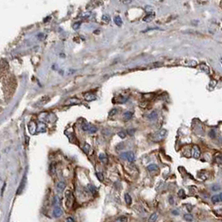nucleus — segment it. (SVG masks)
I'll use <instances>...</instances> for the list:
<instances>
[{
	"mask_svg": "<svg viewBox=\"0 0 222 222\" xmlns=\"http://www.w3.org/2000/svg\"><path fill=\"white\" fill-rule=\"evenodd\" d=\"M88 188H89V190H90V192H91L92 194H95V193H96V189H95V187L93 186V185H88Z\"/></svg>",
	"mask_w": 222,
	"mask_h": 222,
	"instance_id": "22",
	"label": "nucleus"
},
{
	"mask_svg": "<svg viewBox=\"0 0 222 222\" xmlns=\"http://www.w3.org/2000/svg\"><path fill=\"white\" fill-rule=\"evenodd\" d=\"M200 69H201L202 70H204V71H205L207 73H210L209 67H208V66L205 65V64H201V65H200Z\"/></svg>",
	"mask_w": 222,
	"mask_h": 222,
	"instance_id": "23",
	"label": "nucleus"
},
{
	"mask_svg": "<svg viewBox=\"0 0 222 222\" xmlns=\"http://www.w3.org/2000/svg\"><path fill=\"white\" fill-rule=\"evenodd\" d=\"M102 20L105 23H109L110 21V18L108 16V15H103L102 17Z\"/></svg>",
	"mask_w": 222,
	"mask_h": 222,
	"instance_id": "25",
	"label": "nucleus"
},
{
	"mask_svg": "<svg viewBox=\"0 0 222 222\" xmlns=\"http://www.w3.org/2000/svg\"><path fill=\"white\" fill-rule=\"evenodd\" d=\"M122 3H131V1H122Z\"/></svg>",
	"mask_w": 222,
	"mask_h": 222,
	"instance_id": "43",
	"label": "nucleus"
},
{
	"mask_svg": "<svg viewBox=\"0 0 222 222\" xmlns=\"http://www.w3.org/2000/svg\"><path fill=\"white\" fill-rule=\"evenodd\" d=\"M50 170H51V172L53 174H54V172H55V169H54V165H51V167H50Z\"/></svg>",
	"mask_w": 222,
	"mask_h": 222,
	"instance_id": "39",
	"label": "nucleus"
},
{
	"mask_svg": "<svg viewBox=\"0 0 222 222\" xmlns=\"http://www.w3.org/2000/svg\"><path fill=\"white\" fill-rule=\"evenodd\" d=\"M62 214H63V210H62V209L59 207V206H56L55 208L53 209V216L54 217H59L62 216Z\"/></svg>",
	"mask_w": 222,
	"mask_h": 222,
	"instance_id": "6",
	"label": "nucleus"
},
{
	"mask_svg": "<svg viewBox=\"0 0 222 222\" xmlns=\"http://www.w3.org/2000/svg\"><path fill=\"white\" fill-rule=\"evenodd\" d=\"M73 200V194L71 193L70 190H67L65 193V205L68 208H70L72 206Z\"/></svg>",
	"mask_w": 222,
	"mask_h": 222,
	"instance_id": "1",
	"label": "nucleus"
},
{
	"mask_svg": "<svg viewBox=\"0 0 222 222\" xmlns=\"http://www.w3.org/2000/svg\"><path fill=\"white\" fill-rule=\"evenodd\" d=\"M89 149H90V146H89V145H88V144H85L84 146V148H83L84 151L85 152V153H89Z\"/></svg>",
	"mask_w": 222,
	"mask_h": 222,
	"instance_id": "27",
	"label": "nucleus"
},
{
	"mask_svg": "<svg viewBox=\"0 0 222 222\" xmlns=\"http://www.w3.org/2000/svg\"><path fill=\"white\" fill-rule=\"evenodd\" d=\"M25 179H26V176L24 175V176H23V179H22V181H21V183H20V185H19V186H18V191H17V194H21L22 191L23 190V189H24V186H25Z\"/></svg>",
	"mask_w": 222,
	"mask_h": 222,
	"instance_id": "7",
	"label": "nucleus"
},
{
	"mask_svg": "<svg viewBox=\"0 0 222 222\" xmlns=\"http://www.w3.org/2000/svg\"><path fill=\"white\" fill-rule=\"evenodd\" d=\"M178 196H179V197H185V191H184V190H179V192H178Z\"/></svg>",
	"mask_w": 222,
	"mask_h": 222,
	"instance_id": "31",
	"label": "nucleus"
},
{
	"mask_svg": "<svg viewBox=\"0 0 222 222\" xmlns=\"http://www.w3.org/2000/svg\"><path fill=\"white\" fill-rule=\"evenodd\" d=\"M134 130H128L129 134H130V135H133V134H134Z\"/></svg>",
	"mask_w": 222,
	"mask_h": 222,
	"instance_id": "38",
	"label": "nucleus"
},
{
	"mask_svg": "<svg viewBox=\"0 0 222 222\" xmlns=\"http://www.w3.org/2000/svg\"><path fill=\"white\" fill-rule=\"evenodd\" d=\"M157 219H158L157 213H153L149 218V222H156Z\"/></svg>",
	"mask_w": 222,
	"mask_h": 222,
	"instance_id": "14",
	"label": "nucleus"
},
{
	"mask_svg": "<svg viewBox=\"0 0 222 222\" xmlns=\"http://www.w3.org/2000/svg\"><path fill=\"white\" fill-rule=\"evenodd\" d=\"M58 200H59V199H58V196H55L54 197V202H53V205H56L58 203Z\"/></svg>",
	"mask_w": 222,
	"mask_h": 222,
	"instance_id": "34",
	"label": "nucleus"
},
{
	"mask_svg": "<svg viewBox=\"0 0 222 222\" xmlns=\"http://www.w3.org/2000/svg\"><path fill=\"white\" fill-rule=\"evenodd\" d=\"M220 62H222V58H221V59H220Z\"/></svg>",
	"mask_w": 222,
	"mask_h": 222,
	"instance_id": "45",
	"label": "nucleus"
},
{
	"mask_svg": "<svg viewBox=\"0 0 222 222\" xmlns=\"http://www.w3.org/2000/svg\"><path fill=\"white\" fill-rule=\"evenodd\" d=\"M98 130V129H97L95 126H91L90 127V129H89V133L90 134H93V133H95V132Z\"/></svg>",
	"mask_w": 222,
	"mask_h": 222,
	"instance_id": "28",
	"label": "nucleus"
},
{
	"mask_svg": "<svg viewBox=\"0 0 222 222\" xmlns=\"http://www.w3.org/2000/svg\"><path fill=\"white\" fill-rule=\"evenodd\" d=\"M5 186H6V183H4V184H3V189H2V196H3V190H4Z\"/></svg>",
	"mask_w": 222,
	"mask_h": 222,
	"instance_id": "41",
	"label": "nucleus"
},
{
	"mask_svg": "<svg viewBox=\"0 0 222 222\" xmlns=\"http://www.w3.org/2000/svg\"><path fill=\"white\" fill-rule=\"evenodd\" d=\"M47 129H46V125L44 123H38V125H37V132H39V133H44V132H46Z\"/></svg>",
	"mask_w": 222,
	"mask_h": 222,
	"instance_id": "5",
	"label": "nucleus"
},
{
	"mask_svg": "<svg viewBox=\"0 0 222 222\" xmlns=\"http://www.w3.org/2000/svg\"><path fill=\"white\" fill-rule=\"evenodd\" d=\"M123 117H124V119H125V120H130V119L132 118V117H133V113L130 112V111L125 112V113H124Z\"/></svg>",
	"mask_w": 222,
	"mask_h": 222,
	"instance_id": "13",
	"label": "nucleus"
},
{
	"mask_svg": "<svg viewBox=\"0 0 222 222\" xmlns=\"http://www.w3.org/2000/svg\"><path fill=\"white\" fill-rule=\"evenodd\" d=\"M154 17H155V14L154 13V12H152V13L148 14L146 16L143 18V20H144V22H150L154 18Z\"/></svg>",
	"mask_w": 222,
	"mask_h": 222,
	"instance_id": "8",
	"label": "nucleus"
},
{
	"mask_svg": "<svg viewBox=\"0 0 222 222\" xmlns=\"http://www.w3.org/2000/svg\"><path fill=\"white\" fill-rule=\"evenodd\" d=\"M172 213H173V214H174L175 216L179 215V213H178V211H177V210H173V211H172Z\"/></svg>",
	"mask_w": 222,
	"mask_h": 222,
	"instance_id": "42",
	"label": "nucleus"
},
{
	"mask_svg": "<svg viewBox=\"0 0 222 222\" xmlns=\"http://www.w3.org/2000/svg\"><path fill=\"white\" fill-rule=\"evenodd\" d=\"M220 190V186L219 185H214L212 186V190H214V191H217V190Z\"/></svg>",
	"mask_w": 222,
	"mask_h": 222,
	"instance_id": "33",
	"label": "nucleus"
},
{
	"mask_svg": "<svg viewBox=\"0 0 222 222\" xmlns=\"http://www.w3.org/2000/svg\"><path fill=\"white\" fill-rule=\"evenodd\" d=\"M96 176H97V178H98L100 181H103V180H104V176H103L102 173H97V174H96Z\"/></svg>",
	"mask_w": 222,
	"mask_h": 222,
	"instance_id": "30",
	"label": "nucleus"
},
{
	"mask_svg": "<svg viewBox=\"0 0 222 222\" xmlns=\"http://www.w3.org/2000/svg\"><path fill=\"white\" fill-rule=\"evenodd\" d=\"M119 136L120 138H122V139H124V137H125L126 136V133L125 132H124V131H120V132H119Z\"/></svg>",
	"mask_w": 222,
	"mask_h": 222,
	"instance_id": "32",
	"label": "nucleus"
},
{
	"mask_svg": "<svg viewBox=\"0 0 222 222\" xmlns=\"http://www.w3.org/2000/svg\"><path fill=\"white\" fill-rule=\"evenodd\" d=\"M216 84H217V81H215V80H211L210 81V84H209V86L210 87V88H215L216 86Z\"/></svg>",
	"mask_w": 222,
	"mask_h": 222,
	"instance_id": "29",
	"label": "nucleus"
},
{
	"mask_svg": "<svg viewBox=\"0 0 222 222\" xmlns=\"http://www.w3.org/2000/svg\"><path fill=\"white\" fill-rule=\"evenodd\" d=\"M219 196H220V201H222V192L219 194Z\"/></svg>",
	"mask_w": 222,
	"mask_h": 222,
	"instance_id": "44",
	"label": "nucleus"
},
{
	"mask_svg": "<svg viewBox=\"0 0 222 222\" xmlns=\"http://www.w3.org/2000/svg\"><path fill=\"white\" fill-rule=\"evenodd\" d=\"M167 134V130H161L160 131H159L156 134V139L157 140H160L162 139H164Z\"/></svg>",
	"mask_w": 222,
	"mask_h": 222,
	"instance_id": "4",
	"label": "nucleus"
},
{
	"mask_svg": "<svg viewBox=\"0 0 222 222\" xmlns=\"http://www.w3.org/2000/svg\"><path fill=\"white\" fill-rule=\"evenodd\" d=\"M152 9H152V7H150V5H147V6L145 7V10H146V11H150V13H152V12H151Z\"/></svg>",
	"mask_w": 222,
	"mask_h": 222,
	"instance_id": "35",
	"label": "nucleus"
},
{
	"mask_svg": "<svg viewBox=\"0 0 222 222\" xmlns=\"http://www.w3.org/2000/svg\"><path fill=\"white\" fill-rule=\"evenodd\" d=\"M158 169H159V167H158L157 165H155V164H151V165L147 166V170L149 171H150V172L156 171V170H158Z\"/></svg>",
	"mask_w": 222,
	"mask_h": 222,
	"instance_id": "11",
	"label": "nucleus"
},
{
	"mask_svg": "<svg viewBox=\"0 0 222 222\" xmlns=\"http://www.w3.org/2000/svg\"><path fill=\"white\" fill-rule=\"evenodd\" d=\"M170 204L173 205L174 204V199L172 197H170Z\"/></svg>",
	"mask_w": 222,
	"mask_h": 222,
	"instance_id": "40",
	"label": "nucleus"
},
{
	"mask_svg": "<svg viewBox=\"0 0 222 222\" xmlns=\"http://www.w3.org/2000/svg\"><path fill=\"white\" fill-rule=\"evenodd\" d=\"M115 112H117V110H115V109H114V110L110 111V115H115Z\"/></svg>",
	"mask_w": 222,
	"mask_h": 222,
	"instance_id": "36",
	"label": "nucleus"
},
{
	"mask_svg": "<svg viewBox=\"0 0 222 222\" xmlns=\"http://www.w3.org/2000/svg\"><path fill=\"white\" fill-rule=\"evenodd\" d=\"M90 125H89V124H86V123H84L83 125H82V129H83V130L84 131H89V129H90Z\"/></svg>",
	"mask_w": 222,
	"mask_h": 222,
	"instance_id": "21",
	"label": "nucleus"
},
{
	"mask_svg": "<svg viewBox=\"0 0 222 222\" xmlns=\"http://www.w3.org/2000/svg\"><path fill=\"white\" fill-rule=\"evenodd\" d=\"M211 201L213 202V203H219V202H220V199L219 194H215V196H213L211 197Z\"/></svg>",
	"mask_w": 222,
	"mask_h": 222,
	"instance_id": "17",
	"label": "nucleus"
},
{
	"mask_svg": "<svg viewBox=\"0 0 222 222\" xmlns=\"http://www.w3.org/2000/svg\"><path fill=\"white\" fill-rule=\"evenodd\" d=\"M148 118H149L150 120H154L155 119L157 118V113L155 112V111L150 113V114L148 115Z\"/></svg>",
	"mask_w": 222,
	"mask_h": 222,
	"instance_id": "19",
	"label": "nucleus"
},
{
	"mask_svg": "<svg viewBox=\"0 0 222 222\" xmlns=\"http://www.w3.org/2000/svg\"><path fill=\"white\" fill-rule=\"evenodd\" d=\"M66 187V185L64 181H59L57 184V190L58 192H63Z\"/></svg>",
	"mask_w": 222,
	"mask_h": 222,
	"instance_id": "9",
	"label": "nucleus"
},
{
	"mask_svg": "<svg viewBox=\"0 0 222 222\" xmlns=\"http://www.w3.org/2000/svg\"><path fill=\"white\" fill-rule=\"evenodd\" d=\"M79 101L77 100V99H69V102H67L66 104H78Z\"/></svg>",
	"mask_w": 222,
	"mask_h": 222,
	"instance_id": "26",
	"label": "nucleus"
},
{
	"mask_svg": "<svg viewBox=\"0 0 222 222\" xmlns=\"http://www.w3.org/2000/svg\"><path fill=\"white\" fill-rule=\"evenodd\" d=\"M99 160H100L101 162H102L103 164H106V163H107V161H108L107 156H106V155H105L104 153L99 154Z\"/></svg>",
	"mask_w": 222,
	"mask_h": 222,
	"instance_id": "12",
	"label": "nucleus"
},
{
	"mask_svg": "<svg viewBox=\"0 0 222 222\" xmlns=\"http://www.w3.org/2000/svg\"><path fill=\"white\" fill-rule=\"evenodd\" d=\"M67 222H75V220L72 217H68L67 218Z\"/></svg>",
	"mask_w": 222,
	"mask_h": 222,
	"instance_id": "37",
	"label": "nucleus"
},
{
	"mask_svg": "<svg viewBox=\"0 0 222 222\" xmlns=\"http://www.w3.org/2000/svg\"><path fill=\"white\" fill-rule=\"evenodd\" d=\"M114 21L115 23V24L118 25V26H121L123 24V21H122L121 18H120L119 16H116L115 18V19H114Z\"/></svg>",
	"mask_w": 222,
	"mask_h": 222,
	"instance_id": "15",
	"label": "nucleus"
},
{
	"mask_svg": "<svg viewBox=\"0 0 222 222\" xmlns=\"http://www.w3.org/2000/svg\"><path fill=\"white\" fill-rule=\"evenodd\" d=\"M127 221H128V218L124 216L117 218V219L115 220V222H127Z\"/></svg>",
	"mask_w": 222,
	"mask_h": 222,
	"instance_id": "18",
	"label": "nucleus"
},
{
	"mask_svg": "<svg viewBox=\"0 0 222 222\" xmlns=\"http://www.w3.org/2000/svg\"><path fill=\"white\" fill-rule=\"evenodd\" d=\"M80 25H81V23H80L79 22L75 23L73 24V29H75V30H78V29L80 28Z\"/></svg>",
	"mask_w": 222,
	"mask_h": 222,
	"instance_id": "24",
	"label": "nucleus"
},
{
	"mask_svg": "<svg viewBox=\"0 0 222 222\" xmlns=\"http://www.w3.org/2000/svg\"><path fill=\"white\" fill-rule=\"evenodd\" d=\"M184 219H185L186 221L191 222V221L193 220V216L190 215V214H185V215L184 216Z\"/></svg>",
	"mask_w": 222,
	"mask_h": 222,
	"instance_id": "20",
	"label": "nucleus"
},
{
	"mask_svg": "<svg viewBox=\"0 0 222 222\" xmlns=\"http://www.w3.org/2000/svg\"><path fill=\"white\" fill-rule=\"evenodd\" d=\"M120 156H121L122 158H124V159H127V160L130 161V162H133L135 159L134 154L132 151H129V152H126V153H123V154H120Z\"/></svg>",
	"mask_w": 222,
	"mask_h": 222,
	"instance_id": "2",
	"label": "nucleus"
},
{
	"mask_svg": "<svg viewBox=\"0 0 222 222\" xmlns=\"http://www.w3.org/2000/svg\"><path fill=\"white\" fill-rule=\"evenodd\" d=\"M84 99H86L87 101H93V100L96 99V96L93 95V93H86V95H84Z\"/></svg>",
	"mask_w": 222,
	"mask_h": 222,
	"instance_id": "10",
	"label": "nucleus"
},
{
	"mask_svg": "<svg viewBox=\"0 0 222 222\" xmlns=\"http://www.w3.org/2000/svg\"><path fill=\"white\" fill-rule=\"evenodd\" d=\"M200 155V149H199L197 145H194V146L193 147V149H192V156H193L194 159H199Z\"/></svg>",
	"mask_w": 222,
	"mask_h": 222,
	"instance_id": "3",
	"label": "nucleus"
},
{
	"mask_svg": "<svg viewBox=\"0 0 222 222\" xmlns=\"http://www.w3.org/2000/svg\"><path fill=\"white\" fill-rule=\"evenodd\" d=\"M124 200H125V203L127 204V205H131V203H132V198H131V196H130V194H125V196H124Z\"/></svg>",
	"mask_w": 222,
	"mask_h": 222,
	"instance_id": "16",
	"label": "nucleus"
}]
</instances>
